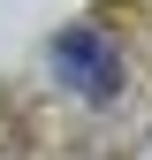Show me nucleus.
Here are the masks:
<instances>
[{
    "mask_svg": "<svg viewBox=\"0 0 152 160\" xmlns=\"http://www.w3.org/2000/svg\"><path fill=\"white\" fill-rule=\"evenodd\" d=\"M53 69H61V84L84 92L91 107H107V99L122 92V53H114L99 31H69L61 46H53Z\"/></svg>",
    "mask_w": 152,
    "mask_h": 160,
    "instance_id": "f257e3e1",
    "label": "nucleus"
}]
</instances>
